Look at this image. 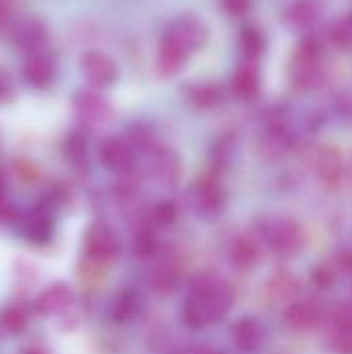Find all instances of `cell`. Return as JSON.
Wrapping results in <instances>:
<instances>
[{
  "label": "cell",
  "instance_id": "4fadbf2b",
  "mask_svg": "<svg viewBox=\"0 0 352 354\" xmlns=\"http://www.w3.org/2000/svg\"><path fill=\"white\" fill-rule=\"evenodd\" d=\"M189 60H191V56L180 46H176L172 39L162 35L158 54H156V71L160 77H164V79L176 77L178 73H183V68L187 66Z\"/></svg>",
  "mask_w": 352,
  "mask_h": 354
},
{
  "label": "cell",
  "instance_id": "ffe728a7",
  "mask_svg": "<svg viewBox=\"0 0 352 354\" xmlns=\"http://www.w3.org/2000/svg\"><path fill=\"white\" fill-rule=\"evenodd\" d=\"M228 259L234 268L239 270H251L257 259H259V249H257V243L249 236H237L232 243H230V249H228Z\"/></svg>",
  "mask_w": 352,
  "mask_h": 354
},
{
  "label": "cell",
  "instance_id": "d4e9b609",
  "mask_svg": "<svg viewBox=\"0 0 352 354\" xmlns=\"http://www.w3.org/2000/svg\"><path fill=\"white\" fill-rule=\"evenodd\" d=\"M263 35L257 29H247L241 37V48L245 52V60H257L259 54L263 52Z\"/></svg>",
  "mask_w": 352,
  "mask_h": 354
},
{
  "label": "cell",
  "instance_id": "9a60e30c",
  "mask_svg": "<svg viewBox=\"0 0 352 354\" xmlns=\"http://www.w3.org/2000/svg\"><path fill=\"white\" fill-rule=\"evenodd\" d=\"M330 346L340 354H352V305H340L330 313Z\"/></svg>",
  "mask_w": 352,
  "mask_h": 354
},
{
  "label": "cell",
  "instance_id": "4dcf8cb0",
  "mask_svg": "<svg viewBox=\"0 0 352 354\" xmlns=\"http://www.w3.org/2000/svg\"><path fill=\"white\" fill-rule=\"evenodd\" d=\"M12 97H15V81L4 68H0V106L10 104Z\"/></svg>",
  "mask_w": 352,
  "mask_h": 354
},
{
  "label": "cell",
  "instance_id": "ba28073f",
  "mask_svg": "<svg viewBox=\"0 0 352 354\" xmlns=\"http://www.w3.org/2000/svg\"><path fill=\"white\" fill-rule=\"evenodd\" d=\"M189 203H191V207L197 214L212 216V214H218L224 207L226 193H224L222 185L216 178L203 176V178H199L191 187V191H189Z\"/></svg>",
  "mask_w": 352,
  "mask_h": 354
},
{
  "label": "cell",
  "instance_id": "7402d4cb",
  "mask_svg": "<svg viewBox=\"0 0 352 354\" xmlns=\"http://www.w3.org/2000/svg\"><path fill=\"white\" fill-rule=\"evenodd\" d=\"M189 100L193 104H197L199 108H212L216 104H220L222 100V87L212 83V81H199L187 87Z\"/></svg>",
  "mask_w": 352,
  "mask_h": 354
},
{
  "label": "cell",
  "instance_id": "484cf974",
  "mask_svg": "<svg viewBox=\"0 0 352 354\" xmlns=\"http://www.w3.org/2000/svg\"><path fill=\"white\" fill-rule=\"evenodd\" d=\"M0 324H2L4 330L10 332V334L23 332L25 326H27V313H25L21 307H8V309H4V313L0 315Z\"/></svg>",
  "mask_w": 352,
  "mask_h": 354
},
{
  "label": "cell",
  "instance_id": "603a6c76",
  "mask_svg": "<svg viewBox=\"0 0 352 354\" xmlns=\"http://www.w3.org/2000/svg\"><path fill=\"white\" fill-rule=\"evenodd\" d=\"M147 286L158 292V295H168L174 290L176 286V272L166 266V263H160V266H154L149 272H147V278H145Z\"/></svg>",
  "mask_w": 352,
  "mask_h": 354
},
{
  "label": "cell",
  "instance_id": "e0dca14e",
  "mask_svg": "<svg viewBox=\"0 0 352 354\" xmlns=\"http://www.w3.org/2000/svg\"><path fill=\"white\" fill-rule=\"evenodd\" d=\"M230 87L239 100H251L257 95V91H259V68H257L255 60H245L237 66V71L232 73V79H230Z\"/></svg>",
  "mask_w": 352,
  "mask_h": 354
},
{
  "label": "cell",
  "instance_id": "52a82bcc",
  "mask_svg": "<svg viewBox=\"0 0 352 354\" xmlns=\"http://www.w3.org/2000/svg\"><path fill=\"white\" fill-rule=\"evenodd\" d=\"M8 41L25 54L48 48V29L46 25L37 19V17H21L15 21L10 33H8Z\"/></svg>",
  "mask_w": 352,
  "mask_h": 354
},
{
  "label": "cell",
  "instance_id": "f546056e",
  "mask_svg": "<svg viewBox=\"0 0 352 354\" xmlns=\"http://www.w3.org/2000/svg\"><path fill=\"white\" fill-rule=\"evenodd\" d=\"M151 218L158 224H172L176 220V207L172 203H168V201H162L151 209Z\"/></svg>",
  "mask_w": 352,
  "mask_h": 354
},
{
  "label": "cell",
  "instance_id": "1f68e13d",
  "mask_svg": "<svg viewBox=\"0 0 352 354\" xmlns=\"http://www.w3.org/2000/svg\"><path fill=\"white\" fill-rule=\"evenodd\" d=\"M85 151H87L85 139H83L79 133H75V135H71V137L66 139V153H68L73 160H81V158L85 156Z\"/></svg>",
  "mask_w": 352,
  "mask_h": 354
},
{
  "label": "cell",
  "instance_id": "74e56055",
  "mask_svg": "<svg viewBox=\"0 0 352 354\" xmlns=\"http://www.w3.org/2000/svg\"><path fill=\"white\" fill-rule=\"evenodd\" d=\"M0 195H4V178H2V174H0Z\"/></svg>",
  "mask_w": 352,
  "mask_h": 354
},
{
  "label": "cell",
  "instance_id": "44dd1931",
  "mask_svg": "<svg viewBox=\"0 0 352 354\" xmlns=\"http://www.w3.org/2000/svg\"><path fill=\"white\" fill-rule=\"evenodd\" d=\"M313 168L324 180H336L342 172V160L336 149L322 147L313 158Z\"/></svg>",
  "mask_w": 352,
  "mask_h": 354
},
{
  "label": "cell",
  "instance_id": "7a4b0ae2",
  "mask_svg": "<svg viewBox=\"0 0 352 354\" xmlns=\"http://www.w3.org/2000/svg\"><path fill=\"white\" fill-rule=\"evenodd\" d=\"M259 239L280 257H295L305 247V232L299 222L286 216H261L255 222Z\"/></svg>",
  "mask_w": 352,
  "mask_h": 354
},
{
  "label": "cell",
  "instance_id": "7c38bea8",
  "mask_svg": "<svg viewBox=\"0 0 352 354\" xmlns=\"http://www.w3.org/2000/svg\"><path fill=\"white\" fill-rule=\"evenodd\" d=\"M73 108L75 114L85 122V124H102L110 118V104L102 93L95 89H81L73 97Z\"/></svg>",
  "mask_w": 352,
  "mask_h": 354
},
{
  "label": "cell",
  "instance_id": "30bf717a",
  "mask_svg": "<svg viewBox=\"0 0 352 354\" xmlns=\"http://www.w3.org/2000/svg\"><path fill=\"white\" fill-rule=\"evenodd\" d=\"M83 251H85L87 259H91L95 263L110 261L116 255V251H118V239H116V234H114V230L110 226L93 224L85 232Z\"/></svg>",
  "mask_w": 352,
  "mask_h": 354
},
{
  "label": "cell",
  "instance_id": "83f0119b",
  "mask_svg": "<svg viewBox=\"0 0 352 354\" xmlns=\"http://www.w3.org/2000/svg\"><path fill=\"white\" fill-rule=\"evenodd\" d=\"M311 282H313L317 288L328 290V288H332V286H334V282H336V274H334V270H332L330 266L322 263V266H315V268H313V272H311Z\"/></svg>",
  "mask_w": 352,
  "mask_h": 354
},
{
  "label": "cell",
  "instance_id": "8d00e7d4",
  "mask_svg": "<svg viewBox=\"0 0 352 354\" xmlns=\"http://www.w3.org/2000/svg\"><path fill=\"white\" fill-rule=\"evenodd\" d=\"M25 354H48L44 348H39V346H31L29 351H25Z\"/></svg>",
  "mask_w": 352,
  "mask_h": 354
},
{
  "label": "cell",
  "instance_id": "f1b7e54d",
  "mask_svg": "<svg viewBox=\"0 0 352 354\" xmlns=\"http://www.w3.org/2000/svg\"><path fill=\"white\" fill-rule=\"evenodd\" d=\"M133 249H135L141 257H147V255L154 253V249H156V234H154L149 228L141 230V232L133 239Z\"/></svg>",
  "mask_w": 352,
  "mask_h": 354
},
{
  "label": "cell",
  "instance_id": "2e32d148",
  "mask_svg": "<svg viewBox=\"0 0 352 354\" xmlns=\"http://www.w3.org/2000/svg\"><path fill=\"white\" fill-rule=\"evenodd\" d=\"M322 305L315 301V299H301L297 303H293L288 309H286V324L297 330V332H305V330H311L319 324L322 319Z\"/></svg>",
  "mask_w": 352,
  "mask_h": 354
},
{
  "label": "cell",
  "instance_id": "277c9868",
  "mask_svg": "<svg viewBox=\"0 0 352 354\" xmlns=\"http://www.w3.org/2000/svg\"><path fill=\"white\" fill-rule=\"evenodd\" d=\"M79 71L91 89H106L118 81V64L104 50H87L79 58Z\"/></svg>",
  "mask_w": 352,
  "mask_h": 354
},
{
  "label": "cell",
  "instance_id": "8fae6325",
  "mask_svg": "<svg viewBox=\"0 0 352 354\" xmlns=\"http://www.w3.org/2000/svg\"><path fill=\"white\" fill-rule=\"evenodd\" d=\"M322 75L319 56L313 46H303L290 62V83L297 89H311L317 85Z\"/></svg>",
  "mask_w": 352,
  "mask_h": 354
},
{
  "label": "cell",
  "instance_id": "5b68a950",
  "mask_svg": "<svg viewBox=\"0 0 352 354\" xmlns=\"http://www.w3.org/2000/svg\"><path fill=\"white\" fill-rule=\"evenodd\" d=\"M145 174L160 187L172 189L180 178V158L174 149L154 145L145 151Z\"/></svg>",
  "mask_w": 352,
  "mask_h": 354
},
{
  "label": "cell",
  "instance_id": "6da1fadb",
  "mask_svg": "<svg viewBox=\"0 0 352 354\" xmlns=\"http://www.w3.org/2000/svg\"><path fill=\"white\" fill-rule=\"evenodd\" d=\"M232 303L234 292L226 280L201 274L191 284V292L183 305V319L189 328L199 330L224 319Z\"/></svg>",
  "mask_w": 352,
  "mask_h": 354
},
{
  "label": "cell",
  "instance_id": "d6986e66",
  "mask_svg": "<svg viewBox=\"0 0 352 354\" xmlns=\"http://www.w3.org/2000/svg\"><path fill=\"white\" fill-rule=\"evenodd\" d=\"M19 230L23 236H27V241L31 243H44L50 239L52 234V222L50 216L46 214V209L35 207L31 212H27L21 222H19Z\"/></svg>",
  "mask_w": 352,
  "mask_h": 354
},
{
  "label": "cell",
  "instance_id": "5bb4252c",
  "mask_svg": "<svg viewBox=\"0 0 352 354\" xmlns=\"http://www.w3.org/2000/svg\"><path fill=\"white\" fill-rule=\"evenodd\" d=\"M230 338H232V344L241 353L251 354L259 351V346L263 344L266 332H263V326L255 317H241L232 324Z\"/></svg>",
  "mask_w": 352,
  "mask_h": 354
},
{
  "label": "cell",
  "instance_id": "ac0fdd59",
  "mask_svg": "<svg viewBox=\"0 0 352 354\" xmlns=\"http://www.w3.org/2000/svg\"><path fill=\"white\" fill-rule=\"evenodd\" d=\"M75 305L73 292L64 284H54L48 286L39 297H37V309L41 315H62Z\"/></svg>",
  "mask_w": 352,
  "mask_h": 354
},
{
  "label": "cell",
  "instance_id": "836d02e7",
  "mask_svg": "<svg viewBox=\"0 0 352 354\" xmlns=\"http://www.w3.org/2000/svg\"><path fill=\"white\" fill-rule=\"evenodd\" d=\"M313 12H315V10H313V2L305 0V2H299V4L295 6L293 19H295L297 23H307V21H311Z\"/></svg>",
  "mask_w": 352,
  "mask_h": 354
},
{
  "label": "cell",
  "instance_id": "4316f807",
  "mask_svg": "<svg viewBox=\"0 0 352 354\" xmlns=\"http://www.w3.org/2000/svg\"><path fill=\"white\" fill-rule=\"evenodd\" d=\"M19 19V12L15 10V4L10 0H0V37L8 39V33Z\"/></svg>",
  "mask_w": 352,
  "mask_h": 354
},
{
  "label": "cell",
  "instance_id": "e575fe53",
  "mask_svg": "<svg viewBox=\"0 0 352 354\" xmlns=\"http://www.w3.org/2000/svg\"><path fill=\"white\" fill-rule=\"evenodd\" d=\"M334 37H336V41L338 44H342V46H349L352 41V27L351 23H338L336 25V29H334Z\"/></svg>",
  "mask_w": 352,
  "mask_h": 354
},
{
  "label": "cell",
  "instance_id": "cb8c5ba5",
  "mask_svg": "<svg viewBox=\"0 0 352 354\" xmlns=\"http://www.w3.org/2000/svg\"><path fill=\"white\" fill-rule=\"evenodd\" d=\"M137 311H139V297L133 292H122L112 305V317L120 324H127L129 319H133Z\"/></svg>",
  "mask_w": 352,
  "mask_h": 354
},
{
  "label": "cell",
  "instance_id": "3957f363",
  "mask_svg": "<svg viewBox=\"0 0 352 354\" xmlns=\"http://www.w3.org/2000/svg\"><path fill=\"white\" fill-rule=\"evenodd\" d=\"M164 35L168 39H172L176 46H180L189 56H193L195 52H199V50H203L207 46V41H210V27L197 15L187 12V15L176 17L170 23V27L164 31Z\"/></svg>",
  "mask_w": 352,
  "mask_h": 354
},
{
  "label": "cell",
  "instance_id": "d590c367",
  "mask_svg": "<svg viewBox=\"0 0 352 354\" xmlns=\"http://www.w3.org/2000/svg\"><path fill=\"white\" fill-rule=\"evenodd\" d=\"M185 354H222L220 351H216V348H212V346H193V348H189Z\"/></svg>",
  "mask_w": 352,
  "mask_h": 354
},
{
  "label": "cell",
  "instance_id": "d6a6232c",
  "mask_svg": "<svg viewBox=\"0 0 352 354\" xmlns=\"http://www.w3.org/2000/svg\"><path fill=\"white\" fill-rule=\"evenodd\" d=\"M251 4H253V0H222L224 10H226L228 15H232V17H243V15H247L249 8H251Z\"/></svg>",
  "mask_w": 352,
  "mask_h": 354
},
{
  "label": "cell",
  "instance_id": "8992f818",
  "mask_svg": "<svg viewBox=\"0 0 352 354\" xmlns=\"http://www.w3.org/2000/svg\"><path fill=\"white\" fill-rule=\"evenodd\" d=\"M21 75H23V81L33 89L50 87L56 77V56L48 48L25 54Z\"/></svg>",
  "mask_w": 352,
  "mask_h": 354
},
{
  "label": "cell",
  "instance_id": "9c48e42d",
  "mask_svg": "<svg viewBox=\"0 0 352 354\" xmlns=\"http://www.w3.org/2000/svg\"><path fill=\"white\" fill-rule=\"evenodd\" d=\"M135 153L137 151L122 137H106L98 149V156H100V162L104 164V168H108L110 172H116V174H127L133 170Z\"/></svg>",
  "mask_w": 352,
  "mask_h": 354
}]
</instances>
